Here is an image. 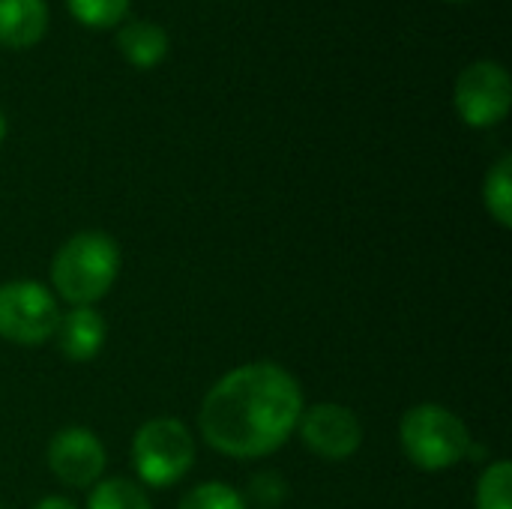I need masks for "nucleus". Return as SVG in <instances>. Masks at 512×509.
Returning a JSON list of instances; mask_svg holds the SVG:
<instances>
[{
  "label": "nucleus",
  "mask_w": 512,
  "mask_h": 509,
  "mask_svg": "<svg viewBox=\"0 0 512 509\" xmlns=\"http://www.w3.org/2000/svg\"><path fill=\"white\" fill-rule=\"evenodd\" d=\"M132 468L150 489H171L195 465V435L177 417H153L132 438Z\"/></svg>",
  "instance_id": "4"
},
{
  "label": "nucleus",
  "mask_w": 512,
  "mask_h": 509,
  "mask_svg": "<svg viewBox=\"0 0 512 509\" xmlns=\"http://www.w3.org/2000/svg\"><path fill=\"white\" fill-rule=\"evenodd\" d=\"M108 336L105 318L93 306H72L60 315V324L54 330L57 348L69 363H90L99 357Z\"/></svg>",
  "instance_id": "9"
},
{
  "label": "nucleus",
  "mask_w": 512,
  "mask_h": 509,
  "mask_svg": "<svg viewBox=\"0 0 512 509\" xmlns=\"http://www.w3.org/2000/svg\"><path fill=\"white\" fill-rule=\"evenodd\" d=\"M303 408L300 381L279 363L258 360L225 372L207 390L198 429L228 459H264L288 444Z\"/></svg>",
  "instance_id": "1"
},
{
  "label": "nucleus",
  "mask_w": 512,
  "mask_h": 509,
  "mask_svg": "<svg viewBox=\"0 0 512 509\" xmlns=\"http://www.w3.org/2000/svg\"><path fill=\"white\" fill-rule=\"evenodd\" d=\"M60 306L48 285L33 279H12L0 285V339L24 348L54 339Z\"/></svg>",
  "instance_id": "5"
},
{
  "label": "nucleus",
  "mask_w": 512,
  "mask_h": 509,
  "mask_svg": "<svg viewBox=\"0 0 512 509\" xmlns=\"http://www.w3.org/2000/svg\"><path fill=\"white\" fill-rule=\"evenodd\" d=\"M48 471L69 489H90L102 480L108 453L99 435L87 426H66L54 432L45 450Z\"/></svg>",
  "instance_id": "8"
},
{
  "label": "nucleus",
  "mask_w": 512,
  "mask_h": 509,
  "mask_svg": "<svg viewBox=\"0 0 512 509\" xmlns=\"http://www.w3.org/2000/svg\"><path fill=\"white\" fill-rule=\"evenodd\" d=\"M288 498V483L279 471H261L249 483V501L258 509H276Z\"/></svg>",
  "instance_id": "17"
},
{
  "label": "nucleus",
  "mask_w": 512,
  "mask_h": 509,
  "mask_svg": "<svg viewBox=\"0 0 512 509\" xmlns=\"http://www.w3.org/2000/svg\"><path fill=\"white\" fill-rule=\"evenodd\" d=\"M6 132H9V123H6V114L0 111V144H3V138H6Z\"/></svg>",
  "instance_id": "19"
},
{
  "label": "nucleus",
  "mask_w": 512,
  "mask_h": 509,
  "mask_svg": "<svg viewBox=\"0 0 512 509\" xmlns=\"http://www.w3.org/2000/svg\"><path fill=\"white\" fill-rule=\"evenodd\" d=\"M33 509H78V504H72L69 498H60V495H48Z\"/></svg>",
  "instance_id": "18"
},
{
  "label": "nucleus",
  "mask_w": 512,
  "mask_h": 509,
  "mask_svg": "<svg viewBox=\"0 0 512 509\" xmlns=\"http://www.w3.org/2000/svg\"><path fill=\"white\" fill-rule=\"evenodd\" d=\"M453 105L471 129H492L507 120L512 108V78L498 60H474L453 87Z\"/></svg>",
  "instance_id": "6"
},
{
  "label": "nucleus",
  "mask_w": 512,
  "mask_h": 509,
  "mask_svg": "<svg viewBox=\"0 0 512 509\" xmlns=\"http://www.w3.org/2000/svg\"><path fill=\"white\" fill-rule=\"evenodd\" d=\"M48 30L45 0H0V45L3 48H33Z\"/></svg>",
  "instance_id": "10"
},
{
  "label": "nucleus",
  "mask_w": 512,
  "mask_h": 509,
  "mask_svg": "<svg viewBox=\"0 0 512 509\" xmlns=\"http://www.w3.org/2000/svg\"><path fill=\"white\" fill-rule=\"evenodd\" d=\"M0 509H3V507H0Z\"/></svg>",
  "instance_id": "21"
},
{
  "label": "nucleus",
  "mask_w": 512,
  "mask_h": 509,
  "mask_svg": "<svg viewBox=\"0 0 512 509\" xmlns=\"http://www.w3.org/2000/svg\"><path fill=\"white\" fill-rule=\"evenodd\" d=\"M120 276V246L105 231H78L51 258V291L69 306H93Z\"/></svg>",
  "instance_id": "2"
},
{
  "label": "nucleus",
  "mask_w": 512,
  "mask_h": 509,
  "mask_svg": "<svg viewBox=\"0 0 512 509\" xmlns=\"http://www.w3.org/2000/svg\"><path fill=\"white\" fill-rule=\"evenodd\" d=\"M447 3H465V0H447Z\"/></svg>",
  "instance_id": "20"
},
{
  "label": "nucleus",
  "mask_w": 512,
  "mask_h": 509,
  "mask_svg": "<svg viewBox=\"0 0 512 509\" xmlns=\"http://www.w3.org/2000/svg\"><path fill=\"white\" fill-rule=\"evenodd\" d=\"M477 509H512V465L492 462L477 483Z\"/></svg>",
  "instance_id": "14"
},
{
  "label": "nucleus",
  "mask_w": 512,
  "mask_h": 509,
  "mask_svg": "<svg viewBox=\"0 0 512 509\" xmlns=\"http://www.w3.org/2000/svg\"><path fill=\"white\" fill-rule=\"evenodd\" d=\"M399 444L405 459L420 471H447L474 450L465 420L435 402L405 411L399 423Z\"/></svg>",
  "instance_id": "3"
},
{
  "label": "nucleus",
  "mask_w": 512,
  "mask_h": 509,
  "mask_svg": "<svg viewBox=\"0 0 512 509\" xmlns=\"http://www.w3.org/2000/svg\"><path fill=\"white\" fill-rule=\"evenodd\" d=\"M117 48L135 69H156L171 51V39L153 21H129L117 33Z\"/></svg>",
  "instance_id": "11"
},
{
  "label": "nucleus",
  "mask_w": 512,
  "mask_h": 509,
  "mask_svg": "<svg viewBox=\"0 0 512 509\" xmlns=\"http://www.w3.org/2000/svg\"><path fill=\"white\" fill-rule=\"evenodd\" d=\"M69 15L90 27V30H108L120 24L129 12V0H66Z\"/></svg>",
  "instance_id": "15"
},
{
  "label": "nucleus",
  "mask_w": 512,
  "mask_h": 509,
  "mask_svg": "<svg viewBox=\"0 0 512 509\" xmlns=\"http://www.w3.org/2000/svg\"><path fill=\"white\" fill-rule=\"evenodd\" d=\"M297 432L306 450L324 462H348L363 447L360 417L339 402H318L312 408H303Z\"/></svg>",
  "instance_id": "7"
},
{
  "label": "nucleus",
  "mask_w": 512,
  "mask_h": 509,
  "mask_svg": "<svg viewBox=\"0 0 512 509\" xmlns=\"http://www.w3.org/2000/svg\"><path fill=\"white\" fill-rule=\"evenodd\" d=\"M87 509H153V504L138 483L126 477H108L93 486Z\"/></svg>",
  "instance_id": "13"
},
{
  "label": "nucleus",
  "mask_w": 512,
  "mask_h": 509,
  "mask_svg": "<svg viewBox=\"0 0 512 509\" xmlns=\"http://www.w3.org/2000/svg\"><path fill=\"white\" fill-rule=\"evenodd\" d=\"M483 204L489 216L501 225L512 228V156L504 153L483 180Z\"/></svg>",
  "instance_id": "12"
},
{
  "label": "nucleus",
  "mask_w": 512,
  "mask_h": 509,
  "mask_svg": "<svg viewBox=\"0 0 512 509\" xmlns=\"http://www.w3.org/2000/svg\"><path fill=\"white\" fill-rule=\"evenodd\" d=\"M177 509H249V504L234 486L210 480V483H201V486L189 489Z\"/></svg>",
  "instance_id": "16"
}]
</instances>
